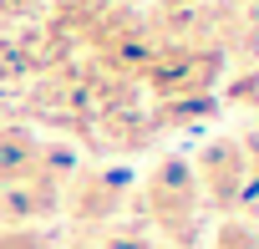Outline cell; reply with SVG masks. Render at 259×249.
<instances>
[{
    "instance_id": "cell-1",
    "label": "cell",
    "mask_w": 259,
    "mask_h": 249,
    "mask_svg": "<svg viewBox=\"0 0 259 249\" xmlns=\"http://www.w3.org/2000/svg\"><path fill=\"white\" fill-rule=\"evenodd\" d=\"M133 209L143 219V229L168 244V249H198V229H203V198H198V183H193V168L188 158L168 153L148 168V178L133 188Z\"/></svg>"
},
{
    "instance_id": "cell-2",
    "label": "cell",
    "mask_w": 259,
    "mask_h": 249,
    "mask_svg": "<svg viewBox=\"0 0 259 249\" xmlns=\"http://www.w3.org/2000/svg\"><path fill=\"white\" fill-rule=\"evenodd\" d=\"M188 168H193L203 209H213L219 219H244V214L259 209V188H254V173H249L244 138H208L188 158Z\"/></svg>"
},
{
    "instance_id": "cell-3",
    "label": "cell",
    "mask_w": 259,
    "mask_h": 249,
    "mask_svg": "<svg viewBox=\"0 0 259 249\" xmlns=\"http://www.w3.org/2000/svg\"><path fill=\"white\" fill-rule=\"evenodd\" d=\"M133 173L127 168H71L66 188H61V214L76 224V229H107L117 224L127 209H133Z\"/></svg>"
},
{
    "instance_id": "cell-4",
    "label": "cell",
    "mask_w": 259,
    "mask_h": 249,
    "mask_svg": "<svg viewBox=\"0 0 259 249\" xmlns=\"http://www.w3.org/2000/svg\"><path fill=\"white\" fill-rule=\"evenodd\" d=\"M46 158V143L26 128H0V188H16L26 183Z\"/></svg>"
},
{
    "instance_id": "cell-5",
    "label": "cell",
    "mask_w": 259,
    "mask_h": 249,
    "mask_svg": "<svg viewBox=\"0 0 259 249\" xmlns=\"http://www.w3.org/2000/svg\"><path fill=\"white\" fill-rule=\"evenodd\" d=\"M208 249H259V224L254 219H219Z\"/></svg>"
},
{
    "instance_id": "cell-6",
    "label": "cell",
    "mask_w": 259,
    "mask_h": 249,
    "mask_svg": "<svg viewBox=\"0 0 259 249\" xmlns=\"http://www.w3.org/2000/svg\"><path fill=\"white\" fill-rule=\"evenodd\" d=\"M97 249H158V239L143 224H107L97 234Z\"/></svg>"
},
{
    "instance_id": "cell-7",
    "label": "cell",
    "mask_w": 259,
    "mask_h": 249,
    "mask_svg": "<svg viewBox=\"0 0 259 249\" xmlns=\"http://www.w3.org/2000/svg\"><path fill=\"white\" fill-rule=\"evenodd\" d=\"M0 249H56V239L46 229H11V224H0Z\"/></svg>"
},
{
    "instance_id": "cell-8",
    "label": "cell",
    "mask_w": 259,
    "mask_h": 249,
    "mask_svg": "<svg viewBox=\"0 0 259 249\" xmlns=\"http://www.w3.org/2000/svg\"><path fill=\"white\" fill-rule=\"evenodd\" d=\"M71 249H97V239H71Z\"/></svg>"
},
{
    "instance_id": "cell-9",
    "label": "cell",
    "mask_w": 259,
    "mask_h": 249,
    "mask_svg": "<svg viewBox=\"0 0 259 249\" xmlns=\"http://www.w3.org/2000/svg\"><path fill=\"white\" fill-rule=\"evenodd\" d=\"M158 249H168V244H158Z\"/></svg>"
}]
</instances>
